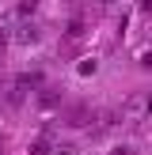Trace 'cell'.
I'll return each instance as SVG.
<instances>
[{
    "label": "cell",
    "mask_w": 152,
    "mask_h": 155,
    "mask_svg": "<svg viewBox=\"0 0 152 155\" xmlns=\"http://www.w3.org/2000/svg\"><path fill=\"white\" fill-rule=\"evenodd\" d=\"M50 155H80V148H76V144H53Z\"/></svg>",
    "instance_id": "5"
},
{
    "label": "cell",
    "mask_w": 152,
    "mask_h": 155,
    "mask_svg": "<svg viewBox=\"0 0 152 155\" xmlns=\"http://www.w3.org/2000/svg\"><path fill=\"white\" fill-rule=\"evenodd\" d=\"M38 38H42L38 23H30V19H15V27H12V34H8V42H12L15 49H30V45H38Z\"/></svg>",
    "instance_id": "1"
},
{
    "label": "cell",
    "mask_w": 152,
    "mask_h": 155,
    "mask_svg": "<svg viewBox=\"0 0 152 155\" xmlns=\"http://www.w3.org/2000/svg\"><path fill=\"white\" fill-rule=\"evenodd\" d=\"M110 155H133V148H114Z\"/></svg>",
    "instance_id": "8"
},
{
    "label": "cell",
    "mask_w": 152,
    "mask_h": 155,
    "mask_svg": "<svg viewBox=\"0 0 152 155\" xmlns=\"http://www.w3.org/2000/svg\"><path fill=\"white\" fill-rule=\"evenodd\" d=\"M144 68H152V53H144Z\"/></svg>",
    "instance_id": "9"
},
{
    "label": "cell",
    "mask_w": 152,
    "mask_h": 155,
    "mask_svg": "<svg viewBox=\"0 0 152 155\" xmlns=\"http://www.w3.org/2000/svg\"><path fill=\"white\" fill-rule=\"evenodd\" d=\"M95 72H99V61L95 57H84L80 64H76V76H95Z\"/></svg>",
    "instance_id": "3"
},
{
    "label": "cell",
    "mask_w": 152,
    "mask_h": 155,
    "mask_svg": "<svg viewBox=\"0 0 152 155\" xmlns=\"http://www.w3.org/2000/svg\"><path fill=\"white\" fill-rule=\"evenodd\" d=\"M4 102H8V106H27V102H30V87H23L19 80H12L8 91H4Z\"/></svg>",
    "instance_id": "2"
},
{
    "label": "cell",
    "mask_w": 152,
    "mask_h": 155,
    "mask_svg": "<svg viewBox=\"0 0 152 155\" xmlns=\"http://www.w3.org/2000/svg\"><path fill=\"white\" fill-rule=\"evenodd\" d=\"M38 102H42V106H53V102H57V95H53V91H42V98H38Z\"/></svg>",
    "instance_id": "7"
},
{
    "label": "cell",
    "mask_w": 152,
    "mask_h": 155,
    "mask_svg": "<svg viewBox=\"0 0 152 155\" xmlns=\"http://www.w3.org/2000/svg\"><path fill=\"white\" fill-rule=\"evenodd\" d=\"M50 151H53V144L46 140V136H38V140H34V144L27 148V155H50Z\"/></svg>",
    "instance_id": "4"
},
{
    "label": "cell",
    "mask_w": 152,
    "mask_h": 155,
    "mask_svg": "<svg viewBox=\"0 0 152 155\" xmlns=\"http://www.w3.org/2000/svg\"><path fill=\"white\" fill-rule=\"evenodd\" d=\"M144 8H148V12H152V0H144Z\"/></svg>",
    "instance_id": "10"
},
{
    "label": "cell",
    "mask_w": 152,
    "mask_h": 155,
    "mask_svg": "<svg viewBox=\"0 0 152 155\" xmlns=\"http://www.w3.org/2000/svg\"><path fill=\"white\" fill-rule=\"evenodd\" d=\"M114 0H91V12H110Z\"/></svg>",
    "instance_id": "6"
}]
</instances>
